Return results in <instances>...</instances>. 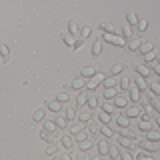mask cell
Segmentation results:
<instances>
[{
    "label": "cell",
    "instance_id": "cell-1",
    "mask_svg": "<svg viewBox=\"0 0 160 160\" xmlns=\"http://www.w3.org/2000/svg\"><path fill=\"white\" fill-rule=\"evenodd\" d=\"M104 78H106V76H104L102 72H96L90 80H86V90H90V92H92V90H96L100 84L104 82Z\"/></svg>",
    "mask_w": 160,
    "mask_h": 160
},
{
    "label": "cell",
    "instance_id": "cell-2",
    "mask_svg": "<svg viewBox=\"0 0 160 160\" xmlns=\"http://www.w3.org/2000/svg\"><path fill=\"white\" fill-rule=\"evenodd\" d=\"M102 40L108 44H114V46H126V40L120 34H102Z\"/></svg>",
    "mask_w": 160,
    "mask_h": 160
},
{
    "label": "cell",
    "instance_id": "cell-3",
    "mask_svg": "<svg viewBox=\"0 0 160 160\" xmlns=\"http://www.w3.org/2000/svg\"><path fill=\"white\" fill-rule=\"evenodd\" d=\"M140 46H142V38L134 34L130 40H126V46H124V50H126V52H134V50H140Z\"/></svg>",
    "mask_w": 160,
    "mask_h": 160
},
{
    "label": "cell",
    "instance_id": "cell-4",
    "mask_svg": "<svg viewBox=\"0 0 160 160\" xmlns=\"http://www.w3.org/2000/svg\"><path fill=\"white\" fill-rule=\"evenodd\" d=\"M96 150H98V156H106L110 150V142L106 138H96Z\"/></svg>",
    "mask_w": 160,
    "mask_h": 160
},
{
    "label": "cell",
    "instance_id": "cell-5",
    "mask_svg": "<svg viewBox=\"0 0 160 160\" xmlns=\"http://www.w3.org/2000/svg\"><path fill=\"white\" fill-rule=\"evenodd\" d=\"M58 146L64 148V150H70L74 146V136H72V134H62L60 140H58Z\"/></svg>",
    "mask_w": 160,
    "mask_h": 160
},
{
    "label": "cell",
    "instance_id": "cell-6",
    "mask_svg": "<svg viewBox=\"0 0 160 160\" xmlns=\"http://www.w3.org/2000/svg\"><path fill=\"white\" fill-rule=\"evenodd\" d=\"M140 114H142V106H138V104H132V106L124 108V116L126 118H138Z\"/></svg>",
    "mask_w": 160,
    "mask_h": 160
},
{
    "label": "cell",
    "instance_id": "cell-7",
    "mask_svg": "<svg viewBox=\"0 0 160 160\" xmlns=\"http://www.w3.org/2000/svg\"><path fill=\"white\" fill-rule=\"evenodd\" d=\"M136 146H140L144 152H150V154L158 150V144L156 142H150V140H140V142H136Z\"/></svg>",
    "mask_w": 160,
    "mask_h": 160
},
{
    "label": "cell",
    "instance_id": "cell-8",
    "mask_svg": "<svg viewBox=\"0 0 160 160\" xmlns=\"http://www.w3.org/2000/svg\"><path fill=\"white\" fill-rule=\"evenodd\" d=\"M76 120L78 122H90L92 120V112H90V108H80L78 110V114H76Z\"/></svg>",
    "mask_w": 160,
    "mask_h": 160
},
{
    "label": "cell",
    "instance_id": "cell-9",
    "mask_svg": "<svg viewBox=\"0 0 160 160\" xmlns=\"http://www.w3.org/2000/svg\"><path fill=\"white\" fill-rule=\"evenodd\" d=\"M70 88H74L76 92H80V90H84L86 88V80H84L82 76H78V78H74V80H70V84H68Z\"/></svg>",
    "mask_w": 160,
    "mask_h": 160
},
{
    "label": "cell",
    "instance_id": "cell-10",
    "mask_svg": "<svg viewBox=\"0 0 160 160\" xmlns=\"http://www.w3.org/2000/svg\"><path fill=\"white\" fill-rule=\"evenodd\" d=\"M60 38H62L72 50H76V42H78V38H76V36H72L70 32H62V34H60Z\"/></svg>",
    "mask_w": 160,
    "mask_h": 160
},
{
    "label": "cell",
    "instance_id": "cell-11",
    "mask_svg": "<svg viewBox=\"0 0 160 160\" xmlns=\"http://www.w3.org/2000/svg\"><path fill=\"white\" fill-rule=\"evenodd\" d=\"M112 102H114L116 108H126L128 106V96H126V94H116Z\"/></svg>",
    "mask_w": 160,
    "mask_h": 160
},
{
    "label": "cell",
    "instance_id": "cell-12",
    "mask_svg": "<svg viewBox=\"0 0 160 160\" xmlns=\"http://www.w3.org/2000/svg\"><path fill=\"white\" fill-rule=\"evenodd\" d=\"M62 106H64V104H60L56 98H50V100H46V108L50 110V112H62Z\"/></svg>",
    "mask_w": 160,
    "mask_h": 160
},
{
    "label": "cell",
    "instance_id": "cell-13",
    "mask_svg": "<svg viewBox=\"0 0 160 160\" xmlns=\"http://www.w3.org/2000/svg\"><path fill=\"white\" fill-rule=\"evenodd\" d=\"M100 134H102L104 138H112L114 134H116V130L110 126V124H100Z\"/></svg>",
    "mask_w": 160,
    "mask_h": 160
},
{
    "label": "cell",
    "instance_id": "cell-14",
    "mask_svg": "<svg viewBox=\"0 0 160 160\" xmlns=\"http://www.w3.org/2000/svg\"><path fill=\"white\" fill-rule=\"evenodd\" d=\"M86 106H88L90 110H94V108L100 106V98H98L94 92H88V102H86Z\"/></svg>",
    "mask_w": 160,
    "mask_h": 160
},
{
    "label": "cell",
    "instance_id": "cell-15",
    "mask_svg": "<svg viewBox=\"0 0 160 160\" xmlns=\"http://www.w3.org/2000/svg\"><path fill=\"white\" fill-rule=\"evenodd\" d=\"M118 144H120L122 148H126V150H132L134 146H136V138H122V136H120Z\"/></svg>",
    "mask_w": 160,
    "mask_h": 160
},
{
    "label": "cell",
    "instance_id": "cell-16",
    "mask_svg": "<svg viewBox=\"0 0 160 160\" xmlns=\"http://www.w3.org/2000/svg\"><path fill=\"white\" fill-rule=\"evenodd\" d=\"M148 92L152 96H160V82L158 80H150L148 82Z\"/></svg>",
    "mask_w": 160,
    "mask_h": 160
},
{
    "label": "cell",
    "instance_id": "cell-17",
    "mask_svg": "<svg viewBox=\"0 0 160 160\" xmlns=\"http://www.w3.org/2000/svg\"><path fill=\"white\" fill-rule=\"evenodd\" d=\"M94 74H96V68H94V66H84L82 70H80V76H82L84 80H90Z\"/></svg>",
    "mask_w": 160,
    "mask_h": 160
},
{
    "label": "cell",
    "instance_id": "cell-18",
    "mask_svg": "<svg viewBox=\"0 0 160 160\" xmlns=\"http://www.w3.org/2000/svg\"><path fill=\"white\" fill-rule=\"evenodd\" d=\"M150 72H152V70H150V68L146 66V64H138V66H136V74H138L140 78H146V80H148Z\"/></svg>",
    "mask_w": 160,
    "mask_h": 160
},
{
    "label": "cell",
    "instance_id": "cell-19",
    "mask_svg": "<svg viewBox=\"0 0 160 160\" xmlns=\"http://www.w3.org/2000/svg\"><path fill=\"white\" fill-rule=\"evenodd\" d=\"M124 68H126V64H122V62L112 64V66H110V76H118V74H122Z\"/></svg>",
    "mask_w": 160,
    "mask_h": 160
},
{
    "label": "cell",
    "instance_id": "cell-20",
    "mask_svg": "<svg viewBox=\"0 0 160 160\" xmlns=\"http://www.w3.org/2000/svg\"><path fill=\"white\" fill-rule=\"evenodd\" d=\"M134 86H136V88L140 90V92H148V80L138 76L136 80H134Z\"/></svg>",
    "mask_w": 160,
    "mask_h": 160
},
{
    "label": "cell",
    "instance_id": "cell-21",
    "mask_svg": "<svg viewBox=\"0 0 160 160\" xmlns=\"http://www.w3.org/2000/svg\"><path fill=\"white\" fill-rule=\"evenodd\" d=\"M118 84H120V88H122L124 90V92H128V90H130V86H132V78H130V76H122V78H120L118 80Z\"/></svg>",
    "mask_w": 160,
    "mask_h": 160
},
{
    "label": "cell",
    "instance_id": "cell-22",
    "mask_svg": "<svg viewBox=\"0 0 160 160\" xmlns=\"http://www.w3.org/2000/svg\"><path fill=\"white\" fill-rule=\"evenodd\" d=\"M140 94H142V92H140V90L132 84V86H130V90H128V100H132V102H138V100H140Z\"/></svg>",
    "mask_w": 160,
    "mask_h": 160
},
{
    "label": "cell",
    "instance_id": "cell-23",
    "mask_svg": "<svg viewBox=\"0 0 160 160\" xmlns=\"http://www.w3.org/2000/svg\"><path fill=\"white\" fill-rule=\"evenodd\" d=\"M146 134V140H150V142H158L160 140V130L158 128H152V130H148V132H144Z\"/></svg>",
    "mask_w": 160,
    "mask_h": 160
},
{
    "label": "cell",
    "instance_id": "cell-24",
    "mask_svg": "<svg viewBox=\"0 0 160 160\" xmlns=\"http://www.w3.org/2000/svg\"><path fill=\"white\" fill-rule=\"evenodd\" d=\"M32 120L34 122H44V120H46V108H38L36 112L32 114Z\"/></svg>",
    "mask_w": 160,
    "mask_h": 160
},
{
    "label": "cell",
    "instance_id": "cell-25",
    "mask_svg": "<svg viewBox=\"0 0 160 160\" xmlns=\"http://www.w3.org/2000/svg\"><path fill=\"white\" fill-rule=\"evenodd\" d=\"M86 102H88V92L80 90V92H78V96H76V104H78V108L86 106Z\"/></svg>",
    "mask_w": 160,
    "mask_h": 160
},
{
    "label": "cell",
    "instance_id": "cell-26",
    "mask_svg": "<svg viewBox=\"0 0 160 160\" xmlns=\"http://www.w3.org/2000/svg\"><path fill=\"white\" fill-rule=\"evenodd\" d=\"M120 36H122L124 40H130V38H132L134 36V32H132V26H128V24H124V26H122V30H120Z\"/></svg>",
    "mask_w": 160,
    "mask_h": 160
},
{
    "label": "cell",
    "instance_id": "cell-27",
    "mask_svg": "<svg viewBox=\"0 0 160 160\" xmlns=\"http://www.w3.org/2000/svg\"><path fill=\"white\" fill-rule=\"evenodd\" d=\"M126 24H128V26L138 24V14L134 12V10H128V12H126Z\"/></svg>",
    "mask_w": 160,
    "mask_h": 160
},
{
    "label": "cell",
    "instance_id": "cell-28",
    "mask_svg": "<svg viewBox=\"0 0 160 160\" xmlns=\"http://www.w3.org/2000/svg\"><path fill=\"white\" fill-rule=\"evenodd\" d=\"M138 128L142 130V132H148V130H152V128H154V122H152V118H150V120H140Z\"/></svg>",
    "mask_w": 160,
    "mask_h": 160
},
{
    "label": "cell",
    "instance_id": "cell-29",
    "mask_svg": "<svg viewBox=\"0 0 160 160\" xmlns=\"http://www.w3.org/2000/svg\"><path fill=\"white\" fill-rule=\"evenodd\" d=\"M92 146H94V142L92 140H84V142H78V150L80 152H88V150H92Z\"/></svg>",
    "mask_w": 160,
    "mask_h": 160
},
{
    "label": "cell",
    "instance_id": "cell-30",
    "mask_svg": "<svg viewBox=\"0 0 160 160\" xmlns=\"http://www.w3.org/2000/svg\"><path fill=\"white\" fill-rule=\"evenodd\" d=\"M116 124L120 128H130V118H126L124 114H120V116H116Z\"/></svg>",
    "mask_w": 160,
    "mask_h": 160
},
{
    "label": "cell",
    "instance_id": "cell-31",
    "mask_svg": "<svg viewBox=\"0 0 160 160\" xmlns=\"http://www.w3.org/2000/svg\"><path fill=\"white\" fill-rule=\"evenodd\" d=\"M86 132L90 134V136H98V134H100V122H96V124H88V130H86Z\"/></svg>",
    "mask_w": 160,
    "mask_h": 160
},
{
    "label": "cell",
    "instance_id": "cell-32",
    "mask_svg": "<svg viewBox=\"0 0 160 160\" xmlns=\"http://www.w3.org/2000/svg\"><path fill=\"white\" fill-rule=\"evenodd\" d=\"M110 120H112V114H108V112H98V122L100 124H110Z\"/></svg>",
    "mask_w": 160,
    "mask_h": 160
},
{
    "label": "cell",
    "instance_id": "cell-33",
    "mask_svg": "<svg viewBox=\"0 0 160 160\" xmlns=\"http://www.w3.org/2000/svg\"><path fill=\"white\" fill-rule=\"evenodd\" d=\"M44 152L50 154V156H56V152H58V144L48 142V144H46V148H44Z\"/></svg>",
    "mask_w": 160,
    "mask_h": 160
},
{
    "label": "cell",
    "instance_id": "cell-34",
    "mask_svg": "<svg viewBox=\"0 0 160 160\" xmlns=\"http://www.w3.org/2000/svg\"><path fill=\"white\" fill-rule=\"evenodd\" d=\"M68 32L72 34V36H76V38H78V34H80V28H78V24L74 22V20H70V22H68Z\"/></svg>",
    "mask_w": 160,
    "mask_h": 160
},
{
    "label": "cell",
    "instance_id": "cell-35",
    "mask_svg": "<svg viewBox=\"0 0 160 160\" xmlns=\"http://www.w3.org/2000/svg\"><path fill=\"white\" fill-rule=\"evenodd\" d=\"M54 122H56V128H62V130L70 126V122H68V120H66V118L62 116V114H60V116H58L56 120H54Z\"/></svg>",
    "mask_w": 160,
    "mask_h": 160
},
{
    "label": "cell",
    "instance_id": "cell-36",
    "mask_svg": "<svg viewBox=\"0 0 160 160\" xmlns=\"http://www.w3.org/2000/svg\"><path fill=\"white\" fill-rule=\"evenodd\" d=\"M158 56H156V50H152V52H148V54H144V64H152V62H156Z\"/></svg>",
    "mask_w": 160,
    "mask_h": 160
},
{
    "label": "cell",
    "instance_id": "cell-37",
    "mask_svg": "<svg viewBox=\"0 0 160 160\" xmlns=\"http://www.w3.org/2000/svg\"><path fill=\"white\" fill-rule=\"evenodd\" d=\"M76 114H78V110H74V108H66V110H64V118H66L68 122H70V120H76Z\"/></svg>",
    "mask_w": 160,
    "mask_h": 160
},
{
    "label": "cell",
    "instance_id": "cell-38",
    "mask_svg": "<svg viewBox=\"0 0 160 160\" xmlns=\"http://www.w3.org/2000/svg\"><path fill=\"white\" fill-rule=\"evenodd\" d=\"M152 50H154V44H152V42H142V46H140V54L144 56V54L152 52Z\"/></svg>",
    "mask_w": 160,
    "mask_h": 160
},
{
    "label": "cell",
    "instance_id": "cell-39",
    "mask_svg": "<svg viewBox=\"0 0 160 160\" xmlns=\"http://www.w3.org/2000/svg\"><path fill=\"white\" fill-rule=\"evenodd\" d=\"M108 156L112 160H120V150L114 146V144H110V150H108Z\"/></svg>",
    "mask_w": 160,
    "mask_h": 160
},
{
    "label": "cell",
    "instance_id": "cell-40",
    "mask_svg": "<svg viewBox=\"0 0 160 160\" xmlns=\"http://www.w3.org/2000/svg\"><path fill=\"white\" fill-rule=\"evenodd\" d=\"M8 56H10V48L6 46V44H0V58H2L4 62H6Z\"/></svg>",
    "mask_w": 160,
    "mask_h": 160
},
{
    "label": "cell",
    "instance_id": "cell-41",
    "mask_svg": "<svg viewBox=\"0 0 160 160\" xmlns=\"http://www.w3.org/2000/svg\"><path fill=\"white\" fill-rule=\"evenodd\" d=\"M42 128L48 130V132H54V130H56V122H54V120H44V122H42Z\"/></svg>",
    "mask_w": 160,
    "mask_h": 160
},
{
    "label": "cell",
    "instance_id": "cell-42",
    "mask_svg": "<svg viewBox=\"0 0 160 160\" xmlns=\"http://www.w3.org/2000/svg\"><path fill=\"white\" fill-rule=\"evenodd\" d=\"M118 132H120V136H122V138H136V136H134V130H132V128H120Z\"/></svg>",
    "mask_w": 160,
    "mask_h": 160
},
{
    "label": "cell",
    "instance_id": "cell-43",
    "mask_svg": "<svg viewBox=\"0 0 160 160\" xmlns=\"http://www.w3.org/2000/svg\"><path fill=\"white\" fill-rule=\"evenodd\" d=\"M116 82H118V80L114 78V76H108V78H104L102 86H104V88H114V86H116Z\"/></svg>",
    "mask_w": 160,
    "mask_h": 160
},
{
    "label": "cell",
    "instance_id": "cell-44",
    "mask_svg": "<svg viewBox=\"0 0 160 160\" xmlns=\"http://www.w3.org/2000/svg\"><path fill=\"white\" fill-rule=\"evenodd\" d=\"M100 52H102V40H96L92 44V56H98Z\"/></svg>",
    "mask_w": 160,
    "mask_h": 160
},
{
    "label": "cell",
    "instance_id": "cell-45",
    "mask_svg": "<svg viewBox=\"0 0 160 160\" xmlns=\"http://www.w3.org/2000/svg\"><path fill=\"white\" fill-rule=\"evenodd\" d=\"M114 108H116V106H114L112 100H106V102L102 104V110H104V112H108V114H112V112H114Z\"/></svg>",
    "mask_w": 160,
    "mask_h": 160
},
{
    "label": "cell",
    "instance_id": "cell-46",
    "mask_svg": "<svg viewBox=\"0 0 160 160\" xmlns=\"http://www.w3.org/2000/svg\"><path fill=\"white\" fill-rule=\"evenodd\" d=\"M120 160H136V158L132 156V152H130V150L122 148V150H120Z\"/></svg>",
    "mask_w": 160,
    "mask_h": 160
},
{
    "label": "cell",
    "instance_id": "cell-47",
    "mask_svg": "<svg viewBox=\"0 0 160 160\" xmlns=\"http://www.w3.org/2000/svg\"><path fill=\"white\" fill-rule=\"evenodd\" d=\"M68 128H70V134H72V136H74V134H78V132H82V130H84L82 122H76V124H72V126H68Z\"/></svg>",
    "mask_w": 160,
    "mask_h": 160
},
{
    "label": "cell",
    "instance_id": "cell-48",
    "mask_svg": "<svg viewBox=\"0 0 160 160\" xmlns=\"http://www.w3.org/2000/svg\"><path fill=\"white\" fill-rule=\"evenodd\" d=\"M90 34H92V28H90V26H84L82 30H80V34H78V38H82V40H86V38L90 36Z\"/></svg>",
    "mask_w": 160,
    "mask_h": 160
},
{
    "label": "cell",
    "instance_id": "cell-49",
    "mask_svg": "<svg viewBox=\"0 0 160 160\" xmlns=\"http://www.w3.org/2000/svg\"><path fill=\"white\" fill-rule=\"evenodd\" d=\"M54 98H56V100H58L60 104H66L70 96H68V92H66V90H64V92H60V94H56V96H54Z\"/></svg>",
    "mask_w": 160,
    "mask_h": 160
},
{
    "label": "cell",
    "instance_id": "cell-50",
    "mask_svg": "<svg viewBox=\"0 0 160 160\" xmlns=\"http://www.w3.org/2000/svg\"><path fill=\"white\" fill-rule=\"evenodd\" d=\"M40 138L44 140V142H52V132H48V130H40Z\"/></svg>",
    "mask_w": 160,
    "mask_h": 160
},
{
    "label": "cell",
    "instance_id": "cell-51",
    "mask_svg": "<svg viewBox=\"0 0 160 160\" xmlns=\"http://www.w3.org/2000/svg\"><path fill=\"white\" fill-rule=\"evenodd\" d=\"M136 28L140 30V32H144V30L148 28V20H146V18H138V24H136Z\"/></svg>",
    "mask_w": 160,
    "mask_h": 160
},
{
    "label": "cell",
    "instance_id": "cell-52",
    "mask_svg": "<svg viewBox=\"0 0 160 160\" xmlns=\"http://www.w3.org/2000/svg\"><path fill=\"white\" fill-rule=\"evenodd\" d=\"M74 140H76V142H84V140H88V132H86V130H82V132L74 134Z\"/></svg>",
    "mask_w": 160,
    "mask_h": 160
},
{
    "label": "cell",
    "instance_id": "cell-53",
    "mask_svg": "<svg viewBox=\"0 0 160 160\" xmlns=\"http://www.w3.org/2000/svg\"><path fill=\"white\" fill-rule=\"evenodd\" d=\"M116 88H106V92H104V98L106 100H114V96H116Z\"/></svg>",
    "mask_w": 160,
    "mask_h": 160
},
{
    "label": "cell",
    "instance_id": "cell-54",
    "mask_svg": "<svg viewBox=\"0 0 160 160\" xmlns=\"http://www.w3.org/2000/svg\"><path fill=\"white\" fill-rule=\"evenodd\" d=\"M146 66L152 70V72H156L158 78H160V62H158V60H156V62H152V64H146Z\"/></svg>",
    "mask_w": 160,
    "mask_h": 160
},
{
    "label": "cell",
    "instance_id": "cell-55",
    "mask_svg": "<svg viewBox=\"0 0 160 160\" xmlns=\"http://www.w3.org/2000/svg\"><path fill=\"white\" fill-rule=\"evenodd\" d=\"M150 104H152V108L160 114V100H158V98H154V96H150Z\"/></svg>",
    "mask_w": 160,
    "mask_h": 160
},
{
    "label": "cell",
    "instance_id": "cell-56",
    "mask_svg": "<svg viewBox=\"0 0 160 160\" xmlns=\"http://www.w3.org/2000/svg\"><path fill=\"white\" fill-rule=\"evenodd\" d=\"M136 160H154V158H152V154H150V152H144V150H142V152L136 156Z\"/></svg>",
    "mask_w": 160,
    "mask_h": 160
},
{
    "label": "cell",
    "instance_id": "cell-57",
    "mask_svg": "<svg viewBox=\"0 0 160 160\" xmlns=\"http://www.w3.org/2000/svg\"><path fill=\"white\" fill-rule=\"evenodd\" d=\"M152 122H154V126H156V128L160 130V114H156V116H154V120H152Z\"/></svg>",
    "mask_w": 160,
    "mask_h": 160
},
{
    "label": "cell",
    "instance_id": "cell-58",
    "mask_svg": "<svg viewBox=\"0 0 160 160\" xmlns=\"http://www.w3.org/2000/svg\"><path fill=\"white\" fill-rule=\"evenodd\" d=\"M88 160H102V158H100V156H94V158H88Z\"/></svg>",
    "mask_w": 160,
    "mask_h": 160
},
{
    "label": "cell",
    "instance_id": "cell-59",
    "mask_svg": "<svg viewBox=\"0 0 160 160\" xmlns=\"http://www.w3.org/2000/svg\"><path fill=\"white\" fill-rule=\"evenodd\" d=\"M52 160H62V156H54V158H52Z\"/></svg>",
    "mask_w": 160,
    "mask_h": 160
},
{
    "label": "cell",
    "instance_id": "cell-60",
    "mask_svg": "<svg viewBox=\"0 0 160 160\" xmlns=\"http://www.w3.org/2000/svg\"><path fill=\"white\" fill-rule=\"evenodd\" d=\"M78 160H86V158H84V156H82V154H80V156H78Z\"/></svg>",
    "mask_w": 160,
    "mask_h": 160
},
{
    "label": "cell",
    "instance_id": "cell-61",
    "mask_svg": "<svg viewBox=\"0 0 160 160\" xmlns=\"http://www.w3.org/2000/svg\"><path fill=\"white\" fill-rule=\"evenodd\" d=\"M158 62H160V58H158Z\"/></svg>",
    "mask_w": 160,
    "mask_h": 160
}]
</instances>
